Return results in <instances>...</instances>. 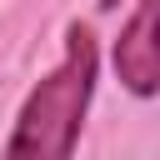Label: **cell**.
Instances as JSON below:
<instances>
[{
    "mask_svg": "<svg viewBox=\"0 0 160 160\" xmlns=\"http://www.w3.org/2000/svg\"><path fill=\"white\" fill-rule=\"evenodd\" d=\"M95 70H100L95 35H90V25L75 20L65 30V60L25 95L0 160H70L90 95H95Z\"/></svg>",
    "mask_w": 160,
    "mask_h": 160,
    "instance_id": "6da1fadb",
    "label": "cell"
},
{
    "mask_svg": "<svg viewBox=\"0 0 160 160\" xmlns=\"http://www.w3.org/2000/svg\"><path fill=\"white\" fill-rule=\"evenodd\" d=\"M115 75L130 95H160V0H140L115 40Z\"/></svg>",
    "mask_w": 160,
    "mask_h": 160,
    "instance_id": "7a4b0ae2",
    "label": "cell"
},
{
    "mask_svg": "<svg viewBox=\"0 0 160 160\" xmlns=\"http://www.w3.org/2000/svg\"><path fill=\"white\" fill-rule=\"evenodd\" d=\"M115 5H120V0H100V10H115Z\"/></svg>",
    "mask_w": 160,
    "mask_h": 160,
    "instance_id": "3957f363",
    "label": "cell"
}]
</instances>
